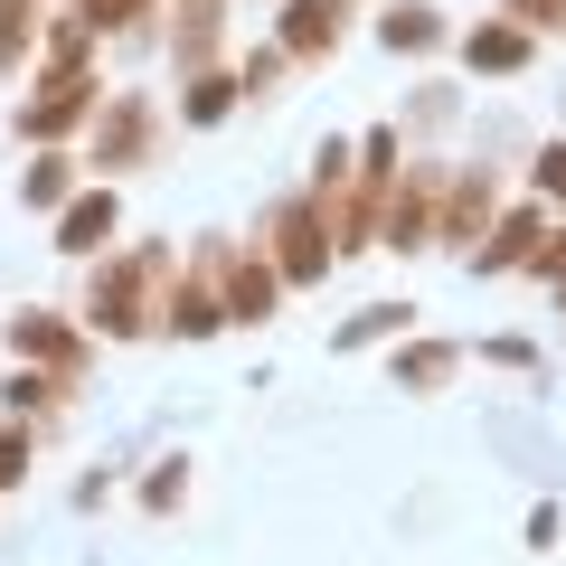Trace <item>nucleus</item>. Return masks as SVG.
I'll use <instances>...</instances> for the list:
<instances>
[{
	"mask_svg": "<svg viewBox=\"0 0 566 566\" xmlns=\"http://www.w3.org/2000/svg\"><path fill=\"white\" fill-rule=\"evenodd\" d=\"M151 293H170V245H142V255L95 264L85 322H95V331H114V340H133V331H161V303H151Z\"/></svg>",
	"mask_w": 566,
	"mask_h": 566,
	"instance_id": "f257e3e1",
	"label": "nucleus"
},
{
	"mask_svg": "<svg viewBox=\"0 0 566 566\" xmlns=\"http://www.w3.org/2000/svg\"><path fill=\"white\" fill-rule=\"evenodd\" d=\"M95 104H104L95 57H85V66H48V76H39V95L20 104V133H29V142H66L76 123H95Z\"/></svg>",
	"mask_w": 566,
	"mask_h": 566,
	"instance_id": "f03ea898",
	"label": "nucleus"
},
{
	"mask_svg": "<svg viewBox=\"0 0 566 566\" xmlns=\"http://www.w3.org/2000/svg\"><path fill=\"white\" fill-rule=\"evenodd\" d=\"M264 245H274V274L283 283H322V264H331V208L322 199H283L274 218H264Z\"/></svg>",
	"mask_w": 566,
	"mask_h": 566,
	"instance_id": "7ed1b4c3",
	"label": "nucleus"
},
{
	"mask_svg": "<svg viewBox=\"0 0 566 566\" xmlns=\"http://www.w3.org/2000/svg\"><path fill=\"white\" fill-rule=\"evenodd\" d=\"M151 142H161L151 95H114V85H104V104H95V170H133Z\"/></svg>",
	"mask_w": 566,
	"mask_h": 566,
	"instance_id": "20e7f679",
	"label": "nucleus"
},
{
	"mask_svg": "<svg viewBox=\"0 0 566 566\" xmlns=\"http://www.w3.org/2000/svg\"><path fill=\"white\" fill-rule=\"evenodd\" d=\"M218 264V303H227V322H264L274 312V293H283V274L264 255H208Z\"/></svg>",
	"mask_w": 566,
	"mask_h": 566,
	"instance_id": "39448f33",
	"label": "nucleus"
},
{
	"mask_svg": "<svg viewBox=\"0 0 566 566\" xmlns=\"http://www.w3.org/2000/svg\"><path fill=\"white\" fill-rule=\"evenodd\" d=\"M340 29H349V0H283L274 48H283V57H331V48H340Z\"/></svg>",
	"mask_w": 566,
	"mask_h": 566,
	"instance_id": "423d86ee",
	"label": "nucleus"
},
{
	"mask_svg": "<svg viewBox=\"0 0 566 566\" xmlns=\"http://www.w3.org/2000/svg\"><path fill=\"white\" fill-rule=\"evenodd\" d=\"M10 349H20V359H39L48 378H76V368H85V340L57 322V312H20V322H10Z\"/></svg>",
	"mask_w": 566,
	"mask_h": 566,
	"instance_id": "0eeeda50",
	"label": "nucleus"
},
{
	"mask_svg": "<svg viewBox=\"0 0 566 566\" xmlns=\"http://www.w3.org/2000/svg\"><path fill=\"white\" fill-rule=\"evenodd\" d=\"M491 199H501V189H491V170H463V180L444 189V218H434V245H482V227H491Z\"/></svg>",
	"mask_w": 566,
	"mask_h": 566,
	"instance_id": "6e6552de",
	"label": "nucleus"
},
{
	"mask_svg": "<svg viewBox=\"0 0 566 566\" xmlns=\"http://www.w3.org/2000/svg\"><path fill=\"white\" fill-rule=\"evenodd\" d=\"M218 322H227L218 283H208V274H170V293H161V331H180V340H208Z\"/></svg>",
	"mask_w": 566,
	"mask_h": 566,
	"instance_id": "1a4fd4ad",
	"label": "nucleus"
},
{
	"mask_svg": "<svg viewBox=\"0 0 566 566\" xmlns=\"http://www.w3.org/2000/svg\"><path fill=\"white\" fill-rule=\"evenodd\" d=\"M528 48H538V29H520V20H482V29L463 39V66H472V76H520Z\"/></svg>",
	"mask_w": 566,
	"mask_h": 566,
	"instance_id": "9d476101",
	"label": "nucleus"
},
{
	"mask_svg": "<svg viewBox=\"0 0 566 566\" xmlns=\"http://www.w3.org/2000/svg\"><path fill=\"white\" fill-rule=\"evenodd\" d=\"M114 227H123V208H114V189H76V199L57 208V245H66V255H95V245L114 237Z\"/></svg>",
	"mask_w": 566,
	"mask_h": 566,
	"instance_id": "9b49d317",
	"label": "nucleus"
},
{
	"mask_svg": "<svg viewBox=\"0 0 566 566\" xmlns=\"http://www.w3.org/2000/svg\"><path fill=\"white\" fill-rule=\"evenodd\" d=\"M378 39H387V57H434L444 48V10L434 0H397V10H378Z\"/></svg>",
	"mask_w": 566,
	"mask_h": 566,
	"instance_id": "f8f14e48",
	"label": "nucleus"
},
{
	"mask_svg": "<svg viewBox=\"0 0 566 566\" xmlns=\"http://www.w3.org/2000/svg\"><path fill=\"white\" fill-rule=\"evenodd\" d=\"M538 237H547V218H538V208H510V218L491 227V245H472V264H482V274H510V264H528V255H538Z\"/></svg>",
	"mask_w": 566,
	"mask_h": 566,
	"instance_id": "ddd939ff",
	"label": "nucleus"
},
{
	"mask_svg": "<svg viewBox=\"0 0 566 566\" xmlns=\"http://www.w3.org/2000/svg\"><path fill=\"white\" fill-rule=\"evenodd\" d=\"M237 95H245V85L227 76V66H199V76H180V123H199V133H208V123L237 114Z\"/></svg>",
	"mask_w": 566,
	"mask_h": 566,
	"instance_id": "4468645a",
	"label": "nucleus"
},
{
	"mask_svg": "<svg viewBox=\"0 0 566 566\" xmlns=\"http://www.w3.org/2000/svg\"><path fill=\"white\" fill-rule=\"evenodd\" d=\"M218 57V0H180V39H170V76H199Z\"/></svg>",
	"mask_w": 566,
	"mask_h": 566,
	"instance_id": "2eb2a0df",
	"label": "nucleus"
},
{
	"mask_svg": "<svg viewBox=\"0 0 566 566\" xmlns=\"http://www.w3.org/2000/svg\"><path fill=\"white\" fill-rule=\"evenodd\" d=\"M20 199L29 208H66V199H76V161H66L57 142H39V161L20 170Z\"/></svg>",
	"mask_w": 566,
	"mask_h": 566,
	"instance_id": "dca6fc26",
	"label": "nucleus"
},
{
	"mask_svg": "<svg viewBox=\"0 0 566 566\" xmlns=\"http://www.w3.org/2000/svg\"><path fill=\"white\" fill-rule=\"evenodd\" d=\"M95 57V20H85V10H66L57 29H48V66H85Z\"/></svg>",
	"mask_w": 566,
	"mask_h": 566,
	"instance_id": "f3484780",
	"label": "nucleus"
},
{
	"mask_svg": "<svg viewBox=\"0 0 566 566\" xmlns=\"http://www.w3.org/2000/svg\"><path fill=\"white\" fill-rule=\"evenodd\" d=\"M406 322H416V312H406V303H368L359 322L340 331V349H368V340H387V331H406Z\"/></svg>",
	"mask_w": 566,
	"mask_h": 566,
	"instance_id": "a211bd4d",
	"label": "nucleus"
},
{
	"mask_svg": "<svg viewBox=\"0 0 566 566\" xmlns=\"http://www.w3.org/2000/svg\"><path fill=\"white\" fill-rule=\"evenodd\" d=\"M29 10H39V0H0V76L29 57Z\"/></svg>",
	"mask_w": 566,
	"mask_h": 566,
	"instance_id": "6ab92c4d",
	"label": "nucleus"
},
{
	"mask_svg": "<svg viewBox=\"0 0 566 566\" xmlns=\"http://www.w3.org/2000/svg\"><path fill=\"white\" fill-rule=\"evenodd\" d=\"M453 378V349H406L397 359V387H444Z\"/></svg>",
	"mask_w": 566,
	"mask_h": 566,
	"instance_id": "aec40b11",
	"label": "nucleus"
},
{
	"mask_svg": "<svg viewBox=\"0 0 566 566\" xmlns=\"http://www.w3.org/2000/svg\"><path fill=\"white\" fill-rule=\"evenodd\" d=\"M85 20H95V39H104V29H142V20H151V0H85Z\"/></svg>",
	"mask_w": 566,
	"mask_h": 566,
	"instance_id": "412c9836",
	"label": "nucleus"
},
{
	"mask_svg": "<svg viewBox=\"0 0 566 566\" xmlns=\"http://www.w3.org/2000/svg\"><path fill=\"white\" fill-rule=\"evenodd\" d=\"M528 180H538V199H566V142H547V151H538V170H528Z\"/></svg>",
	"mask_w": 566,
	"mask_h": 566,
	"instance_id": "4be33fe9",
	"label": "nucleus"
},
{
	"mask_svg": "<svg viewBox=\"0 0 566 566\" xmlns=\"http://www.w3.org/2000/svg\"><path fill=\"white\" fill-rule=\"evenodd\" d=\"M510 20H520V29H557L566 0H510Z\"/></svg>",
	"mask_w": 566,
	"mask_h": 566,
	"instance_id": "5701e85b",
	"label": "nucleus"
},
{
	"mask_svg": "<svg viewBox=\"0 0 566 566\" xmlns=\"http://www.w3.org/2000/svg\"><path fill=\"white\" fill-rule=\"evenodd\" d=\"M29 472V434H10V424H0V482H20Z\"/></svg>",
	"mask_w": 566,
	"mask_h": 566,
	"instance_id": "b1692460",
	"label": "nucleus"
},
{
	"mask_svg": "<svg viewBox=\"0 0 566 566\" xmlns=\"http://www.w3.org/2000/svg\"><path fill=\"white\" fill-rule=\"evenodd\" d=\"M76 10H85V0H76Z\"/></svg>",
	"mask_w": 566,
	"mask_h": 566,
	"instance_id": "393cba45",
	"label": "nucleus"
},
{
	"mask_svg": "<svg viewBox=\"0 0 566 566\" xmlns=\"http://www.w3.org/2000/svg\"><path fill=\"white\" fill-rule=\"evenodd\" d=\"M557 29H566V20H557Z\"/></svg>",
	"mask_w": 566,
	"mask_h": 566,
	"instance_id": "a878e982",
	"label": "nucleus"
}]
</instances>
